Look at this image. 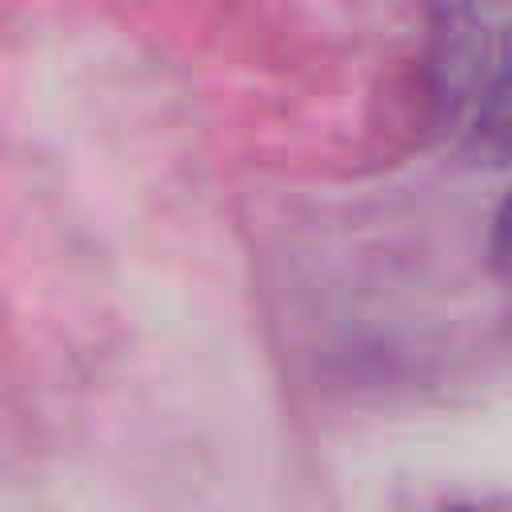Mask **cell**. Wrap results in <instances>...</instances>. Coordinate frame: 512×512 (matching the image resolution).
I'll use <instances>...</instances> for the list:
<instances>
[]
</instances>
